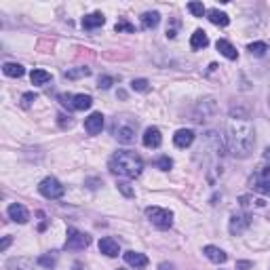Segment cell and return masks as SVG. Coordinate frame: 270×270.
I'll use <instances>...</instances> for the list:
<instances>
[{
    "label": "cell",
    "instance_id": "cell-1",
    "mask_svg": "<svg viewBox=\"0 0 270 270\" xmlns=\"http://www.w3.org/2000/svg\"><path fill=\"white\" fill-rule=\"evenodd\" d=\"M226 139H228V150L234 159H247L253 150L255 144V133H253V123L249 120L247 112L232 110L228 125H226Z\"/></svg>",
    "mask_w": 270,
    "mask_h": 270
},
{
    "label": "cell",
    "instance_id": "cell-2",
    "mask_svg": "<svg viewBox=\"0 0 270 270\" xmlns=\"http://www.w3.org/2000/svg\"><path fill=\"white\" fill-rule=\"evenodd\" d=\"M108 169L120 177H137L141 173V169H144V161L133 150H118L116 154H112Z\"/></svg>",
    "mask_w": 270,
    "mask_h": 270
},
{
    "label": "cell",
    "instance_id": "cell-3",
    "mask_svg": "<svg viewBox=\"0 0 270 270\" xmlns=\"http://www.w3.org/2000/svg\"><path fill=\"white\" fill-rule=\"evenodd\" d=\"M137 118L131 114H118L112 120V135L120 141V144H133L135 135H137Z\"/></svg>",
    "mask_w": 270,
    "mask_h": 270
},
{
    "label": "cell",
    "instance_id": "cell-4",
    "mask_svg": "<svg viewBox=\"0 0 270 270\" xmlns=\"http://www.w3.org/2000/svg\"><path fill=\"white\" fill-rule=\"evenodd\" d=\"M148 219L156 226L159 230H169L173 226V213L169 209H161V207H148L146 209Z\"/></svg>",
    "mask_w": 270,
    "mask_h": 270
},
{
    "label": "cell",
    "instance_id": "cell-5",
    "mask_svg": "<svg viewBox=\"0 0 270 270\" xmlns=\"http://www.w3.org/2000/svg\"><path fill=\"white\" fill-rule=\"evenodd\" d=\"M57 99H59L63 106H66L68 110H89L91 104H93L91 95H84V93H78V95L61 93V95H57Z\"/></svg>",
    "mask_w": 270,
    "mask_h": 270
},
{
    "label": "cell",
    "instance_id": "cell-6",
    "mask_svg": "<svg viewBox=\"0 0 270 270\" xmlns=\"http://www.w3.org/2000/svg\"><path fill=\"white\" fill-rule=\"evenodd\" d=\"M249 184H251V188L255 190V192L270 194V167H260L258 171L251 175Z\"/></svg>",
    "mask_w": 270,
    "mask_h": 270
},
{
    "label": "cell",
    "instance_id": "cell-7",
    "mask_svg": "<svg viewBox=\"0 0 270 270\" xmlns=\"http://www.w3.org/2000/svg\"><path fill=\"white\" fill-rule=\"evenodd\" d=\"M38 192L45 198H51L53 201V198H61L63 192H66V188H63L55 177H45V180L38 184Z\"/></svg>",
    "mask_w": 270,
    "mask_h": 270
},
{
    "label": "cell",
    "instance_id": "cell-8",
    "mask_svg": "<svg viewBox=\"0 0 270 270\" xmlns=\"http://www.w3.org/2000/svg\"><path fill=\"white\" fill-rule=\"evenodd\" d=\"M91 245V237L84 234L76 228H68V239H66V249H72V251H78V249H87Z\"/></svg>",
    "mask_w": 270,
    "mask_h": 270
},
{
    "label": "cell",
    "instance_id": "cell-9",
    "mask_svg": "<svg viewBox=\"0 0 270 270\" xmlns=\"http://www.w3.org/2000/svg\"><path fill=\"white\" fill-rule=\"evenodd\" d=\"M251 226V216H247V213H239V216H232L230 217V234H243L247 228Z\"/></svg>",
    "mask_w": 270,
    "mask_h": 270
},
{
    "label": "cell",
    "instance_id": "cell-10",
    "mask_svg": "<svg viewBox=\"0 0 270 270\" xmlns=\"http://www.w3.org/2000/svg\"><path fill=\"white\" fill-rule=\"evenodd\" d=\"M84 129H87V133H91V135L102 133V129H104V114L102 112H93L89 118H84Z\"/></svg>",
    "mask_w": 270,
    "mask_h": 270
},
{
    "label": "cell",
    "instance_id": "cell-11",
    "mask_svg": "<svg viewBox=\"0 0 270 270\" xmlns=\"http://www.w3.org/2000/svg\"><path fill=\"white\" fill-rule=\"evenodd\" d=\"M99 251H102L104 255H108V258H116V255L120 253V245H118L116 239L104 237L102 241H99Z\"/></svg>",
    "mask_w": 270,
    "mask_h": 270
},
{
    "label": "cell",
    "instance_id": "cell-12",
    "mask_svg": "<svg viewBox=\"0 0 270 270\" xmlns=\"http://www.w3.org/2000/svg\"><path fill=\"white\" fill-rule=\"evenodd\" d=\"M6 213H9V217L13 219V222H17V224H26L27 219H30V213H27V209L24 207V205H19V203H13L9 209H6Z\"/></svg>",
    "mask_w": 270,
    "mask_h": 270
},
{
    "label": "cell",
    "instance_id": "cell-13",
    "mask_svg": "<svg viewBox=\"0 0 270 270\" xmlns=\"http://www.w3.org/2000/svg\"><path fill=\"white\" fill-rule=\"evenodd\" d=\"M141 141H144L146 148H159L162 144V135H161V131L156 129V127H148L144 137H141Z\"/></svg>",
    "mask_w": 270,
    "mask_h": 270
},
{
    "label": "cell",
    "instance_id": "cell-14",
    "mask_svg": "<svg viewBox=\"0 0 270 270\" xmlns=\"http://www.w3.org/2000/svg\"><path fill=\"white\" fill-rule=\"evenodd\" d=\"M192 141H194V131L192 129H180L173 135V144L177 148H188V146H192Z\"/></svg>",
    "mask_w": 270,
    "mask_h": 270
},
{
    "label": "cell",
    "instance_id": "cell-15",
    "mask_svg": "<svg viewBox=\"0 0 270 270\" xmlns=\"http://www.w3.org/2000/svg\"><path fill=\"white\" fill-rule=\"evenodd\" d=\"M203 253H205V258H207L209 262H213V264H224L226 260H228V255H226L219 247H213V245H207L203 249Z\"/></svg>",
    "mask_w": 270,
    "mask_h": 270
},
{
    "label": "cell",
    "instance_id": "cell-16",
    "mask_svg": "<svg viewBox=\"0 0 270 270\" xmlns=\"http://www.w3.org/2000/svg\"><path fill=\"white\" fill-rule=\"evenodd\" d=\"M125 262L129 266H133V268H146L148 266V258L144 253H139V251H127L125 253Z\"/></svg>",
    "mask_w": 270,
    "mask_h": 270
},
{
    "label": "cell",
    "instance_id": "cell-17",
    "mask_svg": "<svg viewBox=\"0 0 270 270\" xmlns=\"http://www.w3.org/2000/svg\"><path fill=\"white\" fill-rule=\"evenodd\" d=\"M106 24V17L102 15V13H91V15H87L82 19V27L84 30H95V27L104 26Z\"/></svg>",
    "mask_w": 270,
    "mask_h": 270
},
{
    "label": "cell",
    "instance_id": "cell-18",
    "mask_svg": "<svg viewBox=\"0 0 270 270\" xmlns=\"http://www.w3.org/2000/svg\"><path fill=\"white\" fill-rule=\"evenodd\" d=\"M207 19L211 21V24H216V26H219V27H226L230 24V17L226 15V13H222V11H217V9H211V11H207Z\"/></svg>",
    "mask_w": 270,
    "mask_h": 270
},
{
    "label": "cell",
    "instance_id": "cell-19",
    "mask_svg": "<svg viewBox=\"0 0 270 270\" xmlns=\"http://www.w3.org/2000/svg\"><path fill=\"white\" fill-rule=\"evenodd\" d=\"M216 47H217V51L222 53L226 59H237V57H239V51L230 45L228 40H217V42H216Z\"/></svg>",
    "mask_w": 270,
    "mask_h": 270
},
{
    "label": "cell",
    "instance_id": "cell-20",
    "mask_svg": "<svg viewBox=\"0 0 270 270\" xmlns=\"http://www.w3.org/2000/svg\"><path fill=\"white\" fill-rule=\"evenodd\" d=\"M159 21H161V15L156 11H148L141 15V27L144 30H152V27L159 26Z\"/></svg>",
    "mask_w": 270,
    "mask_h": 270
},
{
    "label": "cell",
    "instance_id": "cell-21",
    "mask_svg": "<svg viewBox=\"0 0 270 270\" xmlns=\"http://www.w3.org/2000/svg\"><path fill=\"white\" fill-rule=\"evenodd\" d=\"M2 72H4L6 76H11V78H21V76L26 74V70H24V66H21V63L6 61L4 66H2Z\"/></svg>",
    "mask_w": 270,
    "mask_h": 270
},
{
    "label": "cell",
    "instance_id": "cell-22",
    "mask_svg": "<svg viewBox=\"0 0 270 270\" xmlns=\"http://www.w3.org/2000/svg\"><path fill=\"white\" fill-rule=\"evenodd\" d=\"M209 45V38H207V34H205L203 30H196L192 34V38H190V47L194 49V51H198V49H205Z\"/></svg>",
    "mask_w": 270,
    "mask_h": 270
},
{
    "label": "cell",
    "instance_id": "cell-23",
    "mask_svg": "<svg viewBox=\"0 0 270 270\" xmlns=\"http://www.w3.org/2000/svg\"><path fill=\"white\" fill-rule=\"evenodd\" d=\"M32 84H47L49 81H51V74L47 72V70H32Z\"/></svg>",
    "mask_w": 270,
    "mask_h": 270
},
{
    "label": "cell",
    "instance_id": "cell-24",
    "mask_svg": "<svg viewBox=\"0 0 270 270\" xmlns=\"http://www.w3.org/2000/svg\"><path fill=\"white\" fill-rule=\"evenodd\" d=\"M247 49H249V53L255 55V57H264L266 51H268V45L266 42H251Z\"/></svg>",
    "mask_w": 270,
    "mask_h": 270
},
{
    "label": "cell",
    "instance_id": "cell-25",
    "mask_svg": "<svg viewBox=\"0 0 270 270\" xmlns=\"http://www.w3.org/2000/svg\"><path fill=\"white\" fill-rule=\"evenodd\" d=\"M131 89L139 91V93H146V91H150V82H148L146 78H135V81L131 82Z\"/></svg>",
    "mask_w": 270,
    "mask_h": 270
},
{
    "label": "cell",
    "instance_id": "cell-26",
    "mask_svg": "<svg viewBox=\"0 0 270 270\" xmlns=\"http://www.w3.org/2000/svg\"><path fill=\"white\" fill-rule=\"evenodd\" d=\"M55 264H57V260L53 258V255H40L38 258V266H42V268H47V270H51V268H55Z\"/></svg>",
    "mask_w": 270,
    "mask_h": 270
},
{
    "label": "cell",
    "instance_id": "cell-27",
    "mask_svg": "<svg viewBox=\"0 0 270 270\" xmlns=\"http://www.w3.org/2000/svg\"><path fill=\"white\" fill-rule=\"evenodd\" d=\"M188 11L192 13L194 17H203L205 13H207V11H205V6H203V2H190L188 4Z\"/></svg>",
    "mask_w": 270,
    "mask_h": 270
},
{
    "label": "cell",
    "instance_id": "cell-28",
    "mask_svg": "<svg viewBox=\"0 0 270 270\" xmlns=\"http://www.w3.org/2000/svg\"><path fill=\"white\" fill-rule=\"evenodd\" d=\"M116 32H129V34H133L135 32V27L129 24V21H127L125 17L123 19H118V24H116V27H114Z\"/></svg>",
    "mask_w": 270,
    "mask_h": 270
},
{
    "label": "cell",
    "instance_id": "cell-29",
    "mask_svg": "<svg viewBox=\"0 0 270 270\" xmlns=\"http://www.w3.org/2000/svg\"><path fill=\"white\" fill-rule=\"evenodd\" d=\"M91 70L89 68H78V70H68L66 78H81V76H89Z\"/></svg>",
    "mask_w": 270,
    "mask_h": 270
},
{
    "label": "cell",
    "instance_id": "cell-30",
    "mask_svg": "<svg viewBox=\"0 0 270 270\" xmlns=\"http://www.w3.org/2000/svg\"><path fill=\"white\" fill-rule=\"evenodd\" d=\"M156 167H159L161 171H169V169L173 167V161L169 159V156H161V159L156 161Z\"/></svg>",
    "mask_w": 270,
    "mask_h": 270
},
{
    "label": "cell",
    "instance_id": "cell-31",
    "mask_svg": "<svg viewBox=\"0 0 270 270\" xmlns=\"http://www.w3.org/2000/svg\"><path fill=\"white\" fill-rule=\"evenodd\" d=\"M112 84H114V78L112 76H99V84H97L99 89H110Z\"/></svg>",
    "mask_w": 270,
    "mask_h": 270
},
{
    "label": "cell",
    "instance_id": "cell-32",
    "mask_svg": "<svg viewBox=\"0 0 270 270\" xmlns=\"http://www.w3.org/2000/svg\"><path fill=\"white\" fill-rule=\"evenodd\" d=\"M118 190H120V192H123L125 196H129V198L135 194V190H133V188H131L127 182H118Z\"/></svg>",
    "mask_w": 270,
    "mask_h": 270
},
{
    "label": "cell",
    "instance_id": "cell-33",
    "mask_svg": "<svg viewBox=\"0 0 270 270\" xmlns=\"http://www.w3.org/2000/svg\"><path fill=\"white\" fill-rule=\"evenodd\" d=\"M32 102H36V93H24V97H21V106H24V108H30Z\"/></svg>",
    "mask_w": 270,
    "mask_h": 270
},
{
    "label": "cell",
    "instance_id": "cell-34",
    "mask_svg": "<svg viewBox=\"0 0 270 270\" xmlns=\"http://www.w3.org/2000/svg\"><path fill=\"white\" fill-rule=\"evenodd\" d=\"M72 116H66V114H59V125L63 127V129H66V127H72Z\"/></svg>",
    "mask_w": 270,
    "mask_h": 270
},
{
    "label": "cell",
    "instance_id": "cell-35",
    "mask_svg": "<svg viewBox=\"0 0 270 270\" xmlns=\"http://www.w3.org/2000/svg\"><path fill=\"white\" fill-rule=\"evenodd\" d=\"M11 241H13L11 237H4V239H2V243H0V251H6V247L11 245Z\"/></svg>",
    "mask_w": 270,
    "mask_h": 270
},
{
    "label": "cell",
    "instance_id": "cell-36",
    "mask_svg": "<svg viewBox=\"0 0 270 270\" xmlns=\"http://www.w3.org/2000/svg\"><path fill=\"white\" fill-rule=\"evenodd\" d=\"M159 270H175V266L169 264V262H162V264L159 266Z\"/></svg>",
    "mask_w": 270,
    "mask_h": 270
},
{
    "label": "cell",
    "instance_id": "cell-37",
    "mask_svg": "<svg viewBox=\"0 0 270 270\" xmlns=\"http://www.w3.org/2000/svg\"><path fill=\"white\" fill-rule=\"evenodd\" d=\"M253 264H251V262H239V264H237V268H241V270H245V268H251Z\"/></svg>",
    "mask_w": 270,
    "mask_h": 270
},
{
    "label": "cell",
    "instance_id": "cell-38",
    "mask_svg": "<svg viewBox=\"0 0 270 270\" xmlns=\"http://www.w3.org/2000/svg\"><path fill=\"white\" fill-rule=\"evenodd\" d=\"M264 159L270 161V148H266V150H264Z\"/></svg>",
    "mask_w": 270,
    "mask_h": 270
},
{
    "label": "cell",
    "instance_id": "cell-39",
    "mask_svg": "<svg viewBox=\"0 0 270 270\" xmlns=\"http://www.w3.org/2000/svg\"><path fill=\"white\" fill-rule=\"evenodd\" d=\"M268 108H270V91H268Z\"/></svg>",
    "mask_w": 270,
    "mask_h": 270
},
{
    "label": "cell",
    "instance_id": "cell-40",
    "mask_svg": "<svg viewBox=\"0 0 270 270\" xmlns=\"http://www.w3.org/2000/svg\"><path fill=\"white\" fill-rule=\"evenodd\" d=\"M118 270H123V268H118Z\"/></svg>",
    "mask_w": 270,
    "mask_h": 270
}]
</instances>
